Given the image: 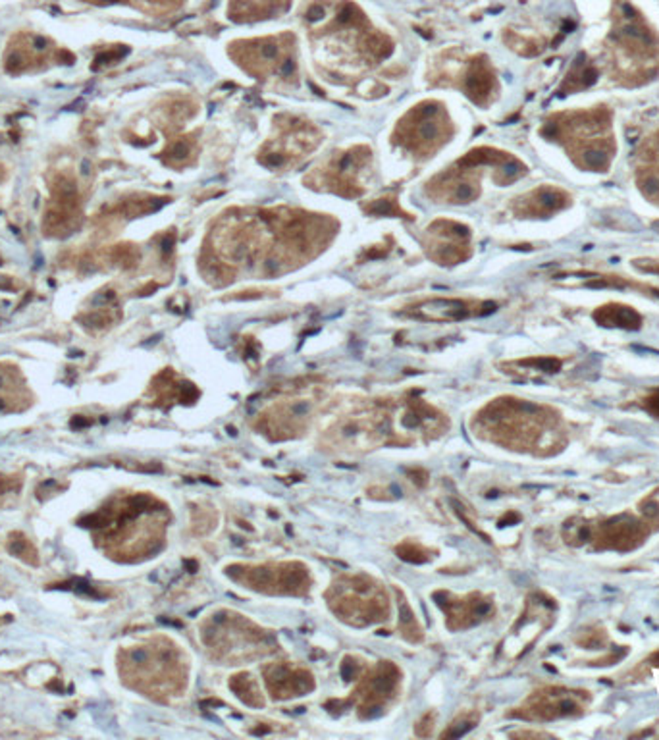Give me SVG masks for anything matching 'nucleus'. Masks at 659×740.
<instances>
[{"label":"nucleus","mask_w":659,"mask_h":740,"mask_svg":"<svg viewBox=\"0 0 659 740\" xmlns=\"http://www.w3.org/2000/svg\"><path fill=\"white\" fill-rule=\"evenodd\" d=\"M648 536L646 522H640L631 515H619L604 522H597L596 527L590 525V538L596 549H617V551H631L642 546Z\"/></svg>","instance_id":"obj_1"},{"label":"nucleus","mask_w":659,"mask_h":740,"mask_svg":"<svg viewBox=\"0 0 659 740\" xmlns=\"http://www.w3.org/2000/svg\"><path fill=\"white\" fill-rule=\"evenodd\" d=\"M588 702V693L580 690H565V688H548L536 693L522 710V717L526 719L549 721L557 717H573L580 715Z\"/></svg>","instance_id":"obj_2"},{"label":"nucleus","mask_w":659,"mask_h":740,"mask_svg":"<svg viewBox=\"0 0 659 740\" xmlns=\"http://www.w3.org/2000/svg\"><path fill=\"white\" fill-rule=\"evenodd\" d=\"M594 320L605 328H623V330H640L642 328V316L632 307L609 303L594 310Z\"/></svg>","instance_id":"obj_3"},{"label":"nucleus","mask_w":659,"mask_h":740,"mask_svg":"<svg viewBox=\"0 0 659 740\" xmlns=\"http://www.w3.org/2000/svg\"><path fill=\"white\" fill-rule=\"evenodd\" d=\"M596 82H597V69L592 66L590 62L586 60V56L578 55L577 60H575V64H573V68H570V72L567 74V79H565L563 85H561V89H559V95L563 96V95H567V93H575V91H580V89H588V87L594 85Z\"/></svg>","instance_id":"obj_4"},{"label":"nucleus","mask_w":659,"mask_h":740,"mask_svg":"<svg viewBox=\"0 0 659 740\" xmlns=\"http://www.w3.org/2000/svg\"><path fill=\"white\" fill-rule=\"evenodd\" d=\"M534 206H532V214H551L561 211L569 205V195L556 187H542L534 191Z\"/></svg>","instance_id":"obj_5"},{"label":"nucleus","mask_w":659,"mask_h":740,"mask_svg":"<svg viewBox=\"0 0 659 740\" xmlns=\"http://www.w3.org/2000/svg\"><path fill=\"white\" fill-rule=\"evenodd\" d=\"M492 87H494V77L486 74L484 69H476L467 79V91L474 99L488 95Z\"/></svg>","instance_id":"obj_6"},{"label":"nucleus","mask_w":659,"mask_h":740,"mask_svg":"<svg viewBox=\"0 0 659 740\" xmlns=\"http://www.w3.org/2000/svg\"><path fill=\"white\" fill-rule=\"evenodd\" d=\"M638 187L650 199H659V172L648 170L638 174Z\"/></svg>","instance_id":"obj_7"},{"label":"nucleus","mask_w":659,"mask_h":740,"mask_svg":"<svg viewBox=\"0 0 659 740\" xmlns=\"http://www.w3.org/2000/svg\"><path fill=\"white\" fill-rule=\"evenodd\" d=\"M640 511L644 515L646 525H653L659 527V490L648 495L642 503H640Z\"/></svg>","instance_id":"obj_8"},{"label":"nucleus","mask_w":659,"mask_h":740,"mask_svg":"<svg viewBox=\"0 0 659 740\" xmlns=\"http://www.w3.org/2000/svg\"><path fill=\"white\" fill-rule=\"evenodd\" d=\"M502 155L495 151H488V149H480V151H474L471 155L461 160L463 166H480V164H492V162H500L502 160Z\"/></svg>","instance_id":"obj_9"},{"label":"nucleus","mask_w":659,"mask_h":740,"mask_svg":"<svg viewBox=\"0 0 659 740\" xmlns=\"http://www.w3.org/2000/svg\"><path fill=\"white\" fill-rule=\"evenodd\" d=\"M522 364H526V366H534V369L542 370V372H557V370L561 369V361H559V359H553V357L526 359V361H522Z\"/></svg>","instance_id":"obj_10"},{"label":"nucleus","mask_w":659,"mask_h":740,"mask_svg":"<svg viewBox=\"0 0 659 740\" xmlns=\"http://www.w3.org/2000/svg\"><path fill=\"white\" fill-rule=\"evenodd\" d=\"M524 174V166L521 164V162H517V160H505L502 166V181H513V179H517L519 176H522Z\"/></svg>","instance_id":"obj_11"},{"label":"nucleus","mask_w":659,"mask_h":740,"mask_svg":"<svg viewBox=\"0 0 659 740\" xmlns=\"http://www.w3.org/2000/svg\"><path fill=\"white\" fill-rule=\"evenodd\" d=\"M642 407H644L646 411L650 413L652 417L659 418V388H655V390H652L646 396Z\"/></svg>","instance_id":"obj_12"},{"label":"nucleus","mask_w":659,"mask_h":740,"mask_svg":"<svg viewBox=\"0 0 659 740\" xmlns=\"http://www.w3.org/2000/svg\"><path fill=\"white\" fill-rule=\"evenodd\" d=\"M474 197H476V191L473 189V185L463 184L455 189V201H457V203H468V201H473Z\"/></svg>","instance_id":"obj_13"},{"label":"nucleus","mask_w":659,"mask_h":740,"mask_svg":"<svg viewBox=\"0 0 659 740\" xmlns=\"http://www.w3.org/2000/svg\"><path fill=\"white\" fill-rule=\"evenodd\" d=\"M371 213L376 214V216H388V214L395 213V206L390 201H378V203L371 206Z\"/></svg>","instance_id":"obj_14"},{"label":"nucleus","mask_w":659,"mask_h":740,"mask_svg":"<svg viewBox=\"0 0 659 740\" xmlns=\"http://www.w3.org/2000/svg\"><path fill=\"white\" fill-rule=\"evenodd\" d=\"M359 10L353 4H345L344 8H342V12H339V21L342 23H353V21H357L359 20Z\"/></svg>","instance_id":"obj_15"},{"label":"nucleus","mask_w":659,"mask_h":740,"mask_svg":"<svg viewBox=\"0 0 659 740\" xmlns=\"http://www.w3.org/2000/svg\"><path fill=\"white\" fill-rule=\"evenodd\" d=\"M436 135H438V128L434 123L424 122L419 128V138L424 141H432V139H436Z\"/></svg>","instance_id":"obj_16"},{"label":"nucleus","mask_w":659,"mask_h":740,"mask_svg":"<svg viewBox=\"0 0 659 740\" xmlns=\"http://www.w3.org/2000/svg\"><path fill=\"white\" fill-rule=\"evenodd\" d=\"M632 264L638 268V270H642V272L659 274V261H634Z\"/></svg>","instance_id":"obj_17"},{"label":"nucleus","mask_w":659,"mask_h":740,"mask_svg":"<svg viewBox=\"0 0 659 740\" xmlns=\"http://www.w3.org/2000/svg\"><path fill=\"white\" fill-rule=\"evenodd\" d=\"M187 155H189V143H187V141H178V143L172 147V157L186 158Z\"/></svg>","instance_id":"obj_18"},{"label":"nucleus","mask_w":659,"mask_h":740,"mask_svg":"<svg viewBox=\"0 0 659 740\" xmlns=\"http://www.w3.org/2000/svg\"><path fill=\"white\" fill-rule=\"evenodd\" d=\"M261 55H262V58L274 60L276 56H278V47H276L274 43H264V45L261 47Z\"/></svg>","instance_id":"obj_19"},{"label":"nucleus","mask_w":659,"mask_h":740,"mask_svg":"<svg viewBox=\"0 0 659 740\" xmlns=\"http://www.w3.org/2000/svg\"><path fill=\"white\" fill-rule=\"evenodd\" d=\"M324 16H326V10H324L320 4H315V6H310V10L307 12V18H309L310 21H318V20H322Z\"/></svg>","instance_id":"obj_20"},{"label":"nucleus","mask_w":659,"mask_h":740,"mask_svg":"<svg viewBox=\"0 0 659 740\" xmlns=\"http://www.w3.org/2000/svg\"><path fill=\"white\" fill-rule=\"evenodd\" d=\"M262 164L268 168H276V166L283 164V157L282 155H268L266 158H262Z\"/></svg>","instance_id":"obj_21"},{"label":"nucleus","mask_w":659,"mask_h":740,"mask_svg":"<svg viewBox=\"0 0 659 740\" xmlns=\"http://www.w3.org/2000/svg\"><path fill=\"white\" fill-rule=\"evenodd\" d=\"M353 162H355V157H353V155H345V157H342V160H339V170H349L351 166H353Z\"/></svg>","instance_id":"obj_22"},{"label":"nucleus","mask_w":659,"mask_h":740,"mask_svg":"<svg viewBox=\"0 0 659 740\" xmlns=\"http://www.w3.org/2000/svg\"><path fill=\"white\" fill-rule=\"evenodd\" d=\"M293 69H295V64H293V60H286L282 64V76H291V74H293Z\"/></svg>","instance_id":"obj_23"},{"label":"nucleus","mask_w":659,"mask_h":740,"mask_svg":"<svg viewBox=\"0 0 659 740\" xmlns=\"http://www.w3.org/2000/svg\"><path fill=\"white\" fill-rule=\"evenodd\" d=\"M434 114H438V108L432 106V104H428V106H424V108H420V116L422 118H430V116H434Z\"/></svg>","instance_id":"obj_24"},{"label":"nucleus","mask_w":659,"mask_h":740,"mask_svg":"<svg viewBox=\"0 0 659 740\" xmlns=\"http://www.w3.org/2000/svg\"><path fill=\"white\" fill-rule=\"evenodd\" d=\"M172 247H174V237L172 235H168V237H164V241H162V251H164L166 254L172 253Z\"/></svg>","instance_id":"obj_25"},{"label":"nucleus","mask_w":659,"mask_h":740,"mask_svg":"<svg viewBox=\"0 0 659 740\" xmlns=\"http://www.w3.org/2000/svg\"><path fill=\"white\" fill-rule=\"evenodd\" d=\"M648 663H652V665H655V667H659V651H655L652 658L648 659Z\"/></svg>","instance_id":"obj_26"},{"label":"nucleus","mask_w":659,"mask_h":740,"mask_svg":"<svg viewBox=\"0 0 659 740\" xmlns=\"http://www.w3.org/2000/svg\"><path fill=\"white\" fill-rule=\"evenodd\" d=\"M623 656H625V654H619V656H615V654H613L612 659H615V661H617V659H619V658H623ZM605 661H607V659H602V661H596V665H605Z\"/></svg>","instance_id":"obj_27"},{"label":"nucleus","mask_w":659,"mask_h":740,"mask_svg":"<svg viewBox=\"0 0 659 740\" xmlns=\"http://www.w3.org/2000/svg\"><path fill=\"white\" fill-rule=\"evenodd\" d=\"M266 267H268V270H270V272H274L276 268H278V264H276V261H268Z\"/></svg>","instance_id":"obj_28"}]
</instances>
